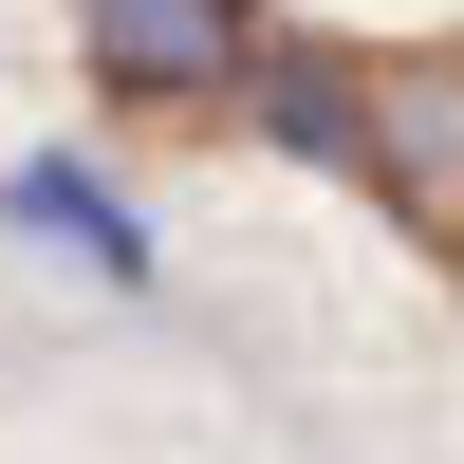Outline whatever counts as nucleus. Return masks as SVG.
<instances>
[{
    "label": "nucleus",
    "mask_w": 464,
    "mask_h": 464,
    "mask_svg": "<svg viewBox=\"0 0 464 464\" xmlns=\"http://www.w3.org/2000/svg\"><path fill=\"white\" fill-rule=\"evenodd\" d=\"M74 56H93V93H130V111H205V93H242L260 0H74Z\"/></svg>",
    "instance_id": "obj_1"
},
{
    "label": "nucleus",
    "mask_w": 464,
    "mask_h": 464,
    "mask_svg": "<svg viewBox=\"0 0 464 464\" xmlns=\"http://www.w3.org/2000/svg\"><path fill=\"white\" fill-rule=\"evenodd\" d=\"M0 223H19L37 260H74V279H149L130 186H111V168H74V149H19V168H0Z\"/></svg>",
    "instance_id": "obj_2"
},
{
    "label": "nucleus",
    "mask_w": 464,
    "mask_h": 464,
    "mask_svg": "<svg viewBox=\"0 0 464 464\" xmlns=\"http://www.w3.org/2000/svg\"><path fill=\"white\" fill-rule=\"evenodd\" d=\"M242 111L297 149V168H372V74L316 56V37H260V56H242Z\"/></svg>",
    "instance_id": "obj_3"
}]
</instances>
